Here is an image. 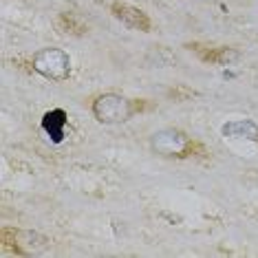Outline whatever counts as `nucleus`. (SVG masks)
I'll list each match as a JSON object with an SVG mask.
<instances>
[{
  "label": "nucleus",
  "instance_id": "nucleus-1",
  "mask_svg": "<svg viewBox=\"0 0 258 258\" xmlns=\"http://www.w3.org/2000/svg\"><path fill=\"white\" fill-rule=\"evenodd\" d=\"M33 71L40 73L46 80H53V82H64L71 73V57H69L67 51L62 49H42L33 55Z\"/></svg>",
  "mask_w": 258,
  "mask_h": 258
},
{
  "label": "nucleus",
  "instance_id": "nucleus-2",
  "mask_svg": "<svg viewBox=\"0 0 258 258\" xmlns=\"http://www.w3.org/2000/svg\"><path fill=\"white\" fill-rule=\"evenodd\" d=\"M135 113V106L131 99L115 95V93H106V95H99L95 102H93V115L99 124H121V121H128L131 115Z\"/></svg>",
  "mask_w": 258,
  "mask_h": 258
},
{
  "label": "nucleus",
  "instance_id": "nucleus-3",
  "mask_svg": "<svg viewBox=\"0 0 258 258\" xmlns=\"http://www.w3.org/2000/svg\"><path fill=\"white\" fill-rule=\"evenodd\" d=\"M152 148L168 157L183 155L190 148V137L185 133L177 131V128H163V131L152 135Z\"/></svg>",
  "mask_w": 258,
  "mask_h": 258
},
{
  "label": "nucleus",
  "instance_id": "nucleus-4",
  "mask_svg": "<svg viewBox=\"0 0 258 258\" xmlns=\"http://www.w3.org/2000/svg\"><path fill=\"white\" fill-rule=\"evenodd\" d=\"M113 14L128 29H137V31H148L150 29V18L146 16V11L133 7V5H113Z\"/></svg>",
  "mask_w": 258,
  "mask_h": 258
},
{
  "label": "nucleus",
  "instance_id": "nucleus-5",
  "mask_svg": "<svg viewBox=\"0 0 258 258\" xmlns=\"http://www.w3.org/2000/svg\"><path fill=\"white\" fill-rule=\"evenodd\" d=\"M221 135L230 139H247L258 142V124L254 119H234L221 126Z\"/></svg>",
  "mask_w": 258,
  "mask_h": 258
},
{
  "label": "nucleus",
  "instance_id": "nucleus-6",
  "mask_svg": "<svg viewBox=\"0 0 258 258\" xmlns=\"http://www.w3.org/2000/svg\"><path fill=\"white\" fill-rule=\"evenodd\" d=\"M64 128H67V113L62 108H55V110H49L44 117H42V131L49 135V139L53 144H62L64 142Z\"/></svg>",
  "mask_w": 258,
  "mask_h": 258
}]
</instances>
